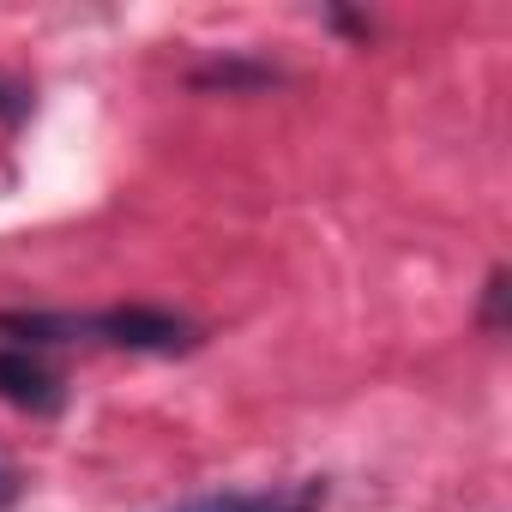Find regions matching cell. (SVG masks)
I'll use <instances>...</instances> for the list:
<instances>
[{
  "mask_svg": "<svg viewBox=\"0 0 512 512\" xmlns=\"http://www.w3.org/2000/svg\"><path fill=\"white\" fill-rule=\"evenodd\" d=\"M85 338H103L115 350L175 356L193 344V326L181 314H163V308H103V314H85Z\"/></svg>",
  "mask_w": 512,
  "mask_h": 512,
  "instance_id": "6da1fadb",
  "label": "cell"
},
{
  "mask_svg": "<svg viewBox=\"0 0 512 512\" xmlns=\"http://www.w3.org/2000/svg\"><path fill=\"white\" fill-rule=\"evenodd\" d=\"M326 506V476L278 482V488H223V494H193L175 512H320Z\"/></svg>",
  "mask_w": 512,
  "mask_h": 512,
  "instance_id": "7a4b0ae2",
  "label": "cell"
},
{
  "mask_svg": "<svg viewBox=\"0 0 512 512\" xmlns=\"http://www.w3.org/2000/svg\"><path fill=\"white\" fill-rule=\"evenodd\" d=\"M0 398L19 404V410H31V416H55L67 392H61V374L49 362H37L19 344H0Z\"/></svg>",
  "mask_w": 512,
  "mask_h": 512,
  "instance_id": "3957f363",
  "label": "cell"
},
{
  "mask_svg": "<svg viewBox=\"0 0 512 512\" xmlns=\"http://www.w3.org/2000/svg\"><path fill=\"white\" fill-rule=\"evenodd\" d=\"M278 73L260 67V61H211L193 73V85H223V91H241V85H272Z\"/></svg>",
  "mask_w": 512,
  "mask_h": 512,
  "instance_id": "277c9868",
  "label": "cell"
},
{
  "mask_svg": "<svg viewBox=\"0 0 512 512\" xmlns=\"http://www.w3.org/2000/svg\"><path fill=\"white\" fill-rule=\"evenodd\" d=\"M500 314H506V272L488 278V302H482V320L488 326H500Z\"/></svg>",
  "mask_w": 512,
  "mask_h": 512,
  "instance_id": "5b68a950",
  "label": "cell"
},
{
  "mask_svg": "<svg viewBox=\"0 0 512 512\" xmlns=\"http://www.w3.org/2000/svg\"><path fill=\"white\" fill-rule=\"evenodd\" d=\"M31 115V97L13 91V85H0V121H25Z\"/></svg>",
  "mask_w": 512,
  "mask_h": 512,
  "instance_id": "8992f818",
  "label": "cell"
},
{
  "mask_svg": "<svg viewBox=\"0 0 512 512\" xmlns=\"http://www.w3.org/2000/svg\"><path fill=\"white\" fill-rule=\"evenodd\" d=\"M13 500H19V476L0 464V506H13Z\"/></svg>",
  "mask_w": 512,
  "mask_h": 512,
  "instance_id": "52a82bcc",
  "label": "cell"
}]
</instances>
